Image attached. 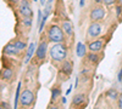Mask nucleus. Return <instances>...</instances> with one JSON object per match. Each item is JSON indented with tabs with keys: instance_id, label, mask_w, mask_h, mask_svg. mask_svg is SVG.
I'll return each instance as SVG.
<instances>
[{
	"instance_id": "obj_1",
	"label": "nucleus",
	"mask_w": 122,
	"mask_h": 109,
	"mask_svg": "<svg viewBox=\"0 0 122 109\" xmlns=\"http://www.w3.org/2000/svg\"><path fill=\"white\" fill-rule=\"evenodd\" d=\"M50 57H51L53 61H56V62H60V61H64V59L66 58L67 56V50L66 47L62 45V44H55L51 46V48H50Z\"/></svg>"
},
{
	"instance_id": "obj_2",
	"label": "nucleus",
	"mask_w": 122,
	"mask_h": 109,
	"mask_svg": "<svg viewBox=\"0 0 122 109\" xmlns=\"http://www.w3.org/2000/svg\"><path fill=\"white\" fill-rule=\"evenodd\" d=\"M64 33V29L59 26H51L48 31V38L51 43H62L65 39Z\"/></svg>"
},
{
	"instance_id": "obj_3",
	"label": "nucleus",
	"mask_w": 122,
	"mask_h": 109,
	"mask_svg": "<svg viewBox=\"0 0 122 109\" xmlns=\"http://www.w3.org/2000/svg\"><path fill=\"white\" fill-rule=\"evenodd\" d=\"M34 102V95L30 90H25L21 93V97H20V103H21L22 107H29L32 105Z\"/></svg>"
},
{
	"instance_id": "obj_4",
	"label": "nucleus",
	"mask_w": 122,
	"mask_h": 109,
	"mask_svg": "<svg viewBox=\"0 0 122 109\" xmlns=\"http://www.w3.org/2000/svg\"><path fill=\"white\" fill-rule=\"evenodd\" d=\"M104 17H105V10L101 6L94 7L90 11V19L92 21H100V19H103Z\"/></svg>"
},
{
	"instance_id": "obj_5",
	"label": "nucleus",
	"mask_w": 122,
	"mask_h": 109,
	"mask_svg": "<svg viewBox=\"0 0 122 109\" xmlns=\"http://www.w3.org/2000/svg\"><path fill=\"white\" fill-rule=\"evenodd\" d=\"M20 13L23 17H28V18L32 17L33 12H32V9L29 7V4L27 0H22L21 4H20Z\"/></svg>"
},
{
	"instance_id": "obj_6",
	"label": "nucleus",
	"mask_w": 122,
	"mask_h": 109,
	"mask_svg": "<svg viewBox=\"0 0 122 109\" xmlns=\"http://www.w3.org/2000/svg\"><path fill=\"white\" fill-rule=\"evenodd\" d=\"M101 34V26L99 23H92L88 27V36L89 38H98Z\"/></svg>"
},
{
	"instance_id": "obj_7",
	"label": "nucleus",
	"mask_w": 122,
	"mask_h": 109,
	"mask_svg": "<svg viewBox=\"0 0 122 109\" xmlns=\"http://www.w3.org/2000/svg\"><path fill=\"white\" fill-rule=\"evenodd\" d=\"M46 50H48V43L42 41V43L38 45L37 51H36L37 58H38V59H44L45 56H46Z\"/></svg>"
},
{
	"instance_id": "obj_8",
	"label": "nucleus",
	"mask_w": 122,
	"mask_h": 109,
	"mask_svg": "<svg viewBox=\"0 0 122 109\" xmlns=\"http://www.w3.org/2000/svg\"><path fill=\"white\" fill-rule=\"evenodd\" d=\"M3 52H4L5 55H9V56H16V55H18L20 50L14 45V43H10V44H7L6 46H4Z\"/></svg>"
},
{
	"instance_id": "obj_9",
	"label": "nucleus",
	"mask_w": 122,
	"mask_h": 109,
	"mask_svg": "<svg viewBox=\"0 0 122 109\" xmlns=\"http://www.w3.org/2000/svg\"><path fill=\"white\" fill-rule=\"evenodd\" d=\"M37 44L36 43H30L29 44V46H28V48H27V52H26V58H25V62L26 63H28L29 62V59L32 58V56H33V53L37 51Z\"/></svg>"
},
{
	"instance_id": "obj_10",
	"label": "nucleus",
	"mask_w": 122,
	"mask_h": 109,
	"mask_svg": "<svg viewBox=\"0 0 122 109\" xmlns=\"http://www.w3.org/2000/svg\"><path fill=\"white\" fill-rule=\"evenodd\" d=\"M103 45H104V41L103 40H95L93 43H90L88 45V48L92 51V52H98L103 48Z\"/></svg>"
},
{
	"instance_id": "obj_11",
	"label": "nucleus",
	"mask_w": 122,
	"mask_h": 109,
	"mask_svg": "<svg viewBox=\"0 0 122 109\" xmlns=\"http://www.w3.org/2000/svg\"><path fill=\"white\" fill-rule=\"evenodd\" d=\"M86 45L83 44V43H78L77 44V47H76V52H77V56L78 57H84L86 56Z\"/></svg>"
},
{
	"instance_id": "obj_12",
	"label": "nucleus",
	"mask_w": 122,
	"mask_h": 109,
	"mask_svg": "<svg viewBox=\"0 0 122 109\" xmlns=\"http://www.w3.org/2000/svg\"><path fill=\"white\" fill-rule=\"evenodd\" d=\"M86 100V96L83 93H78L73 97V100H72V104L73 105H79V104H82L83 101Z\"/></svg>"
},
{
	"instance_id": "obj_13",
	"label": "nucleus",
	"mask_w": 122,
	"mask_h": 109,
	"mask_svg": "<svg viewBox=\"0 0 122 109\" xmlns=\"http://www.w3.org/2000/svg\"><path fill=\"white\" fill-rule=\"evenodd\" d=\"M62 29H64V32L67 34V35H72L73 34V28H72V24H71L68 21L64 22L62 23Z\"/></svg>"
},
{
	"instance_id": "obj_14",
	"label": "nucleus",
	"mask_w": 122,
	"mask_h": 109,
	"mask_svg": "<svg viewBox=\"0 0 122 109\" xmlns=\"http://www.w3.org/2000/svg\"><path fill=\"white\" fill-rule=\"evenodd\" d=\"M20 91H21V83L17 84V88H16V96H15V105H14V109H17V103L20 101V97H21V93H20Z\"/></svg>"
},
{
	"instance_id": "obj_15",
	"label": "nucleus",
	"mask_w": 122,
	"mask_h": 109,
	"mask_svg": "<svg viewBox=\"0 0 122 109\" xmlns=\"http://www.w3.org/2000/svg\"><path fill=\"white\" fill-rule=\"evenodd\" d=\"M3 79H5V80H9V79H11L12 76V70L11 69H9V68H5L4 70H3Z\"/></svg>"
},
{
	"instance_id": "obj_16",
	"label": "nucleus",
	"mask_w": 122,
	"mask_h": 109,
	"mask_svg": "<svg viewBox=\"0 0 122 109\" xmlns=\"http://www.w3.org/2000/svg\"><path fill=\"white\" fill-rule=\"evenodd\" d=\"M14 45L18 48L20 51H22V50H25V48H26V43L22 41V40H15L14 41Z\"/></svg>"
},
{
	"instance_id": "obj_17",
	"label": "nucleus",
	"mask_w": 122,
	"mask_h": 109,
	"mask_svg": "<svg viewBox=\"0 0 122 109\" xmlns=\"http://www.w3.org/2000/svg\"><path fill=\"white\" fill-rule=\"evenodd\" d=\"M62 70H64L66 74H71V72H72V65H71V63H70V62H64Z\"/></svg>"
},
{
	"instance_id": "obj_18",
	"label": "nucleus",
	"mask_w": 122,
	"mask_h": 109,
	"mask_svg": "<svg viewBox=\"0 0 122 109\" xmlns=\"http://www.w3.org/2000/svg\"><path fill=\"white\" fill-rule=\"evenodd\" d=\"M88 59H89V62H94V63H97V62L99 61V57L97 56L95 52H90V53L88 55Z\"/></svg>"
},
{
	"instance_id": "obj_19",
	"label": "nucleus",
	"mask_w": 122,
	"mask_h": 109,
	"mask_svg": "<svg viewBox=\"0 0 122 109\" xmlns=\"http://www.w3.org/2000/svg\"><path fill=\"white\" fill-rule=\"evenodd\" d=\"M60 93H61V92H60L59 88H53V90H51V101H53V102L60 96Z\"/></svg>"
},
{
	"instance_id": "obj_20",
	"label": "nucleus",
	"mask_w": 122,
	"mask_h": 109,
	"mask_svg": "<svg viewBox=\"0 0 122 109\" xmlns=\"http://www.w3.org/2000/svg\"><path fill=\"white\" fill-rule=\"evenodd\" d=\"M107 97H109V98H112V100H117V98H118L117 91H115V90H110V91L107 92Z\"/></svg>"
},
{
	"instance_id": "obj_21",
	"label": "nucleus",
	"mask_w": 122,
	"mask_h": 109,
	"mask_svg": "<svg viewBox=\"0 0 122 109\" xmlns=\"http://www.w3.org/2000/svg\"><path fill=\"white\" fill-rule=\"evenodd\" d=\"M22 23H23V26H26V27H30V26H32V21H30V18H28V17H23Z\"/></svg>"
},
{
	"instance_id": "obj_22",
	"label": "nucleus",
	"mask_w": 122,
	"mask_h": 109,
	"mask_svg": "<svg viewBox=\"0 0 122 109\" xmlns=\"http://www.w3.org/2000/svg\"><path fill=\"white\" fill-rule=\"evenodd\" d=\"M115 1H116V0H103V3L105 5H111V4H114Z\"/></svg>"
},
{
	"instance_id": "obj_23",
	"label": "nucleus",
	"mask_w": 122,
	"mask_h": 109,
	"mask_svg": "<svg viewBox=\"0 0 122 109\" xmlns=\"http://www.w3.org/2000/svg\"><path fill=\"white\" fill-rule=\"evenodd\" d=\"M118 109H122V93L118 97Z\"/></svg>"
},
{
	"instance_id": "obj_24",
	"label": "nucleus",
	"mask_w": 122,
	"mask_h": 109,
	"mask_svg": "<svg viewBox=\"0 0 122 109\" xmlns=\"http://www.w3.org/2000/svg\"><path fill=\"white\" fill-rule=\"evenodd\" d=\"M117 79H118V81L120 83H122V69L118 72V75H117Z\"/></svg>"
},
{
	"instance_id": "obj_25",
	"label": "nucleus",
	"mask_w": 122,
	"mask_h": 109,
	"mask_svg": "<svg viewBox=\"0 0 122 109\" xmlns=\"http://www.w3.org/2000/svg\"><path fill=\"white\" fill-rule=\"evenodd\" d=\"M116 12H117V16H120V15H121V6H117Z\"/></svg>"
},
{
	"instance_id": "obj_26",
	"label": "nucleus",
	"mask_w": 122,
	"mask_h": 109,
	"mask_svg": "<svg viewBox=\"0 0 122 109\" xmlns=\"http://www.w3.org/2000/svg\"><path fill=\"white\" fill-rule=\"evenodd\" d=\"M71 90H72V85H71V86H70V87L67 88V91H66V95H68V93L71 92Z\"/></svg>"
},
{
	"instance_id": "obj_27",
	"label": "nucleus",
	"mask_w": 122,
	"mask_h": 109,
	"mask_svg": "<svg viewBox=\"0 0 122 109\" xmlns=\"http://www.w3.org/2000/svg\"><path fill=\"white\" fill-rule=\"evenodd\" d=\"M48 109H59V107L57 105H50Z\"/></svg>"
},
{
	"instance_id": "obj_28",
	"label": "nucleus",
	"mask_w": 122,
	"mask_h": 109,
	"mask_svg": "<svg viewBox=\"0 0 122 109\" xmlns=\"http://www.w3.org/2000/svg\"><path fill=\"white\" fill-rule=\"evenodd\" d=\"M79 3H81V4H79V5H81V7H83V5H84V0H81Z\"/></svg>"
},
{
	"instance_id": "obj_29",
	"label": "nucleus",
	"mask_w": 122,
	"mask_h": 109,
	"mask_svg": "<svg viewBox=\"0 0 122 109\" xmlns=\"http://www.w3.org/2000/svg\"><path fill=\"white\" fill-rule=\"evenodd\" d=\"M10 1H11V3H14V4H17V3L20 1V0H10Z\"/></svg>"
},
{
	"instance_id": "obj_30",
	"label": "nucleus",
	"mask_w": 122,
	"mask_h": 109,
	"mask_svg": "<svg viewBox=\"0 0 122 109\" xmlns=\"http://www.w3.org/2000/svg\"><path fill=\"white\" fill-rule=\"evenodd\" d=\"M61 102H62V103H64V104H65V103H66V98H65V97H64V98H62V100H61Z\"/></svg>"
},
{
	"instance_id": "obj_31",
	"label": "nucleus",
	"mask_w": 122,
	"mask_h": 109,
	"mask_svg": "<svg viewBox=\"0 0 122 109\" xmlns=\"http://www.w3.org/2000/svg\"><path fill=\"white\" fill-rule=\"evenodd\" d=\"M95 1H97V3H100V1H103V0H95Z\"/></svg>"
},
{
	"instance_id": "obj_32",
	"label": "nucleus",
	"mask_w": 122,
	"mask_h": 109,
	"mask_svg": "<svg viewBox=\"0 0 122 109\" xmlns=\"http://www.w3.org/2000/svg\"><path fill=\"white\" fill-rule=\"evenodd\" d=\"M0 109H5V108H4V104H1V108H0Z\"/></svg>"
},
{
	"instance_id": "obj_33",
	"label": "nucleus",
	"mask_w": 122,
	"mask_h": 109,
	"mask_svg": "<svg viewBox=\"0 0 122 109\" xmlns=\"http://www.w3.org/2000/svg\"><path fill=\"white\" fill-rule=\"evenodd\" d=\"M117 1H118L120 4H122V0H117Z\"/></svg>"
},
{
	"instance_id": "obj_34",
	"label": "nucleus",
	"mask_w": 122,
	"mask_h": 109,
	"mask_svg": "<svg viewBox=\"0 0 122 109\" xmlns=\"http://www.w3.org/2000/svg\"><path fill=\"white\" fill-rule=\"evenodd\" d=\"M95 109H100V108H95Z\"/></svg>"
},
{
	"instance_id": "obj_35",
	"label": "nucleus",
	"mask_w": 122,
	"mask_h": 109,
	"mask_svg": "<svg viewBox=\"0 0 122 109\" xmlns=\"http://www.w3.org/2000/svg\"><path fill=\"white\" fill-rule=\"evenodd\" d=\"M34 1H37V0H34Z\"/></svg>"
}]
</instances>
